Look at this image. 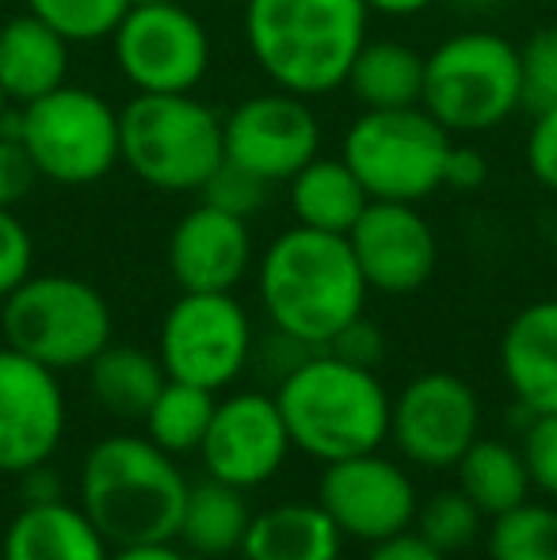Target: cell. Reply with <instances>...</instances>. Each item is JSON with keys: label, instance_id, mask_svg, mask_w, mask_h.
<instances>
[{"label": "cell", "instance_id": "obj_1", "mask_svg": "<svg viewBox=\"0 0 557 560\" xmlns=\"http://www.w3.org/2000/svg\"><path fill=\"white\" fill-rule=\"evenodd\" d=\"M256 294L271 328L328 347L351 320L363 317L371 287L348 236L290 225L256 264Z\"/></svg>", "mask_w": 557, "mask_h": 560}, {"label": "cell", "instance_id": "obj_2", "mask_svg": "<svg viewBox=\"0 0 557 560\" xmlns=\"http://www.w3.org/2000/svg\"><path fill=\"white\" fill-rule=\"evenodd\" d=\"M187 492L192 485L176 457L130 431L92 443L77 472V503L112 549L176 541Z\"/></svg>", "mask_w": 557, "mask_h": 560}, {"label": "cell", "instance_id": "obj_3", "mask_svg": "<svg viewBox=\"0 0 557 560\" xmlns=\"http://www.w3.org/2000/svg\"><path fill=\"white\" fill-rule=\"evenodd\" d=\"M371 27L363 0H245V46L276 89L317 100L348 81Z\"/></svg>", "mask_w": 557, "mask_h": 560}, {"label": "cell", "instance_id": "obj_4", "mask_svg": "<svg viewBox=\"0 0 557 560\" xmlns=\"http://www.w3.org/2000/svg\"><path fill=\"white\" fill-rule=\"evenodd\" d=\"M276 405L298 454L328 465L371 454L390 439V393L379 374L340 359L328 347L276 385Z\"/></svg>", "mask_w": 557, "mask_h": 560}, {"label": "cell", "instance_id": "obj_5", "mask_svg": "<svg viewBox=\"0 0 557 560\" xmlns=\"http://www.w3.org/2000/svg\"><path fill=\"white\" fill-rule=\"evenodd\" d=\"M420 107L454 138L500 130L523 107L520 46L497 31H462L423 54Z\"/></svg>", "mask_w": 557, "mask_h": 560}, {"label": "cell", "instance_id": "obj_6", "mask_svg": "<svg viewBox=\"0 0 557 560\" xmlns=\"http://www.w3.org/2000/svg\"><path fill=\"white\" fill-rule=\"evenodd\" d=\"M123 164L161 195L199 191L225 161L222 115L195 92H135L119 112Z\"/></svg>", "mask_w": 557, "mask_h": 560}, {"label": "cell", "instance_id": "obj_7", "mask_svg": "<svg viewBox=\"0 0 557 560\" xmlns=\"http://www.w3.org/2000/svg\"><path fill=\"white\" fill-rule=\"evenodd\" d=\"M0 126L23 141L38 179L58 187H92L123 164L119 107L81 84H61L31 100Z\"/></svg>", "mask_w": 557, "mask_h": 560}, {"label": "cell", "instance_id": "obj_8", "mask_svg": "<svg viewBox=\"0 0 557 560\" xmlns=\"http://www.w3.org/2000/svg\"><path fill=\"white\" fill-rule=\"evenodd\" d=\"M4 343L27 359L61 370H84L115 332L107 298L77 275H31L0 302Z\"/></svg>", "mask_w": 557, "mask_h": 560}, {"label": "cell", "instance_id": "obj_9", "mask_svg": "<svg viewBox=\"0 0 557 560\" xmlns=\"http://www.w3.org/2000/svg\"><path fill=\"white\" fill-rule=\"evenodd\" d=\"M454 133L423 107L363 112L344 133L340 156L371 199L423 202L443 187V164Z\"/></svg>", "mask_w": 557, "mask_h": 560}, {"label": "cell", "instance_id": "obj_10", "mask_svg": "<svg viewBox=\"0 0 557 560\" xmlns=\"http://www.w3.org/2000/svg\"><path fill=\"white\" fill-rule=\"evenodd\" d=\"M256 332L233 294L179 290L156 332V359L172 382L222 393L253 362Z\"/></svg>", "mask_w": 557, "mask_h": 560}, {"label": "cell", "instance_id": "obj_11", "mask_svg": "<svg viewBox=\"0 0 557 560\" xmlns=\"http://www.w3.org/2000/svg\"><path fill=\"white\" fill-rule=\"evenodd\" d=\"M112 58L135 92H195L210 73L214 43L207 23L179 0L130 4L112 35Z\"/></svg>", "mask_w": 557, "mask_h": 560}, {"label": "cell", "instance_id": "obj_12", "mask_svg": "<svg viewBox=\"0 0 557 560\" xmlns=\"http://www.w3.org/2000/svg\"><path fill=\"white\" fill-rule=\"evenodd\" d=\"M390 439L420 469H454L481 439V400L451 370L417 374L390 405Z\"/></svg>", "mask_w": 557, "mask_h": 560}, {"label": "cell", "instance_id": "obj_13", "mask_svg": "<svg viewBox=\"0 0 557 560\" xmlns=\"http://www.w3.org/2000/svg\"><path fill=\"white\" fill-rule=\"evenodd\" d=\"M317 503L340 526L344 538L374 546L413 530L420 492L394 457L371 450V454L328 462L317 480Z\"/></svg>", "mask_w": 557, "mask_h": 560}, {"label": "cell", "instance_id": "obj_14", "mask_svg": "<svg viewBox=\"0 0 557 560\" xmlns=\"http://www.w3.org/2000/svg\"><path fill=\"white\" fill-rule=\"evenodd\" d=\"M222 145L225 161L268 184H287L321 153V118L305 96L282 89L256 92L222 115Z\"/></svg>", "mask_w": 557, "mask_h": 560}, {"label": "cell", "instance_id": "obj_15", "mask_svg": "<svg viewBox=\"0 0 557 560\" xmlns=\"http://www.w3.org/2000/svg\"><path fill=\"white\" fill-rule=\"evenodd\" d=\"M290 450L294 443L276 405V393L241 389L218 397L207 439L199 446V462L207 477L253 492L287 465Z\"/></svg>", "mask_w": 557, "mask_h": 560}, {"label": "cell", "instance_id": "obj_16", "mask_svg": "<svg viewBox=\"0 0 557 560\" xmlns=\"http://www.w3.org/2000/svg\"><path fill=\"white\" fill-rule=\"evenodd\" d=\"M66 439L58 374L15 347H0V472L20 477L50 462Z\"/></svg>", "mask_w": 557, "mask_h": 560}, {"label": "cell", "instance_id": "obj_17", "mask_svg": "<svg viewBox=\"0 0 557 560\" xmlns=\"http://www.w3.org/2000/svg\"><path fill=\"white\" fill-rule=\"evenodd\" d=\"M348 244L367 287L390 298L417 294L439 264V236L417 202L371 199L351 225Z\"/></svg>", "mask_w": 557, "mask_h": 560}, {"label": "cell", "instance_id": "obj_18", "mask_svg": "<svg viewBox=\"0 0 557 560\" xmlns=\"http://www.w3.org/2000/svg\"><path fill=\"white\" fill-rule=\"evenodd\" d=\"M256 264L248 218L225 214L199 199L169 236V271L179 290L233 294Z\"/></svg>", "mask_w": 557, "mask_h": 560}, {"label": "cell", "instance_id": "obj_19", "mask_svg": "<svg viewBox=\"0 0 557 560\" xmlns=\"http://www.w3.org/2000/svg\"><path fill=\"white\" fill-rule=\"evenodd\" d=\"M500 370L515 405L527 412H557V298L531 302L500 336Z\"/></svg>", "mask_w": 557, "mask_h": 560}, {"label": "cell", "instance_id": "obj_20", "mask_svg": "<svg viewBox=\"0 0 557 560\" xmlns=\"http://www.w3.org/2000/svg\"><path fill=\"white\" fill-rule=\"evenodd\" d=\"M112 546L81 503H23L0 538V560H107Z\"/></svg>", "mask_w": 557, "mask_h": 560}, {"label": "cell", "instance_id": "obj_21", "mask_svg": "<svg viewBox=\"0 0 557 560\" xmlns=\"http://www.w3.org/2000/svg\"><path fill=\"white\" fill-rule=\"evenodd\" d=\"M73 46L38 15L20 12L0 23V81L12 104H31L46 92L69 84Z\"/></svg>", "mask_w": 557, "mask_h": 560}, {"label": "cell", "instance_id": "obj_22", "mask_svg": "<svg viewBox=\"0 0 557 560\" xmlns=\"http://www.w3.org/2000/svg\"><path fill=\"white\" fill-rule=\"evenodd\" d=\"M344 534L317 500H287L256 511L248 523L245 560H340Z\"/></svg>", "mask_w": 557, "mask_h": 560}, {"label": "cell", "instance_id": "obj_23", "mask_svg": "<svg viewBox=\"0 0 557 560\" xmlns=\"http://www.w3.org/2000/svg\"><path fill=\"white\" fill-rule=\"evenodd\" d=\"M287 199L294 225H310L321 233H340L348 236L359 214L367 210L371 195L359 184V176L348 168L344 156H313L305 168H298L287 179Z\"/></svg>", "mask_w": 557, "mask_h": 560}, {"label": "cell", "instance_id": "obj_24", "mask_svg": "<svg viewBox=\"0 0 557 560\" xmlns=\"http://www.w3.org/2000/svg\"><path fill=\"white\" fill-rule=\"evenodd\" d=\"M344 89L363 112L417 107L423 96V54L402 38H367L351 61Z\"/></svg>", "mask_w": 557, "mask_h": 560}, {"label": "cell", "instance_id": "obj_25", "mask_svg": "<svg viewBox=\"0 0 557 560\" xmlns=\"http://www.w3.org/2000/svg\"><path fill=\"white\" fill-rule=\"evenodd\" d=\"M84 370H89L92 400L115 420L135 423L146 420L149 405L169 382L156 351H146V347L135 343H107Z\"/></svg>", "mask_w": 557, "mask_h": 560}, {"label": "cell", "instance_id": "obj_26", "mask_svg": "<svg viewBox=\"0 0 557 560\" xmlns=\"http://www.w3.org/2000/svg\"><path fill=\"white\" fill-rule=\"evenodd\" d=\"M256 511L248 508L245 488H233L225 480H199L187 492V508L179 518V546L195 557H230L241 553L245 546L248 523H253Z\"/></svg>", "mask_w": 557, "mask_h": 560}, {"label": "cell", "instance_id": "obj_27", "mask_svg": "<svg viewBox=\"0 0 557 560\" xmlns=\"http://www.w3.org/2000/svg\"><path fill=\"white\" fill-rule=\"evenodd\" d=\"M454 472H459V488L477 503L485 518L504 515L531 495V477L520 446L504 439H477L454 465Z\"/></svg>", "mask_w": 557, "mask_h": 560}, {"label": "cell", "instance_id": "obj_28", "mask_svg": "<svg viewBox=\"0 0 557 560\" xmlns=\"http://www.w3.org/2000/svg\"><path fill=\"white\" fill-rule=\"evenodd\" d=\"M218 393L202 389V385H187V382H164V389L156 393V400L149 405L146 420V439L156 443L164 454L184 457V454H199L202 439H207L210 416H214Z\"/></svg>", "mask_w": 557, "mask_h": 560}, {"label": "cell", "instance_id": "obj_29", "mask_svg": "<svg viewBox=\"0 0 557 560\" xmlns=\"http://www.w3.org/2000/svg\"><path fill=\"white\" fill-rule=\"evenodd\" d=\"M489 560H557V508L523 500L520 508L489 518Z\"/></svg>", "mask_w": 557, "mask_h": 560}, {"label": "cell", "instance_id": "obj_30", "mask_svg": "<svg viewBox=\"0 0 557 560\" xmlns=\"http://www.w3.org/2000/svg\"><path fill=\"white\" fill-rule=\"evenodd\" d=\"M413 530L423 541L439 549V553H462L485 534V515L477 511V503L469 500L462 488H443V492H431L428 500H420L417 523Z\"/></svg>", "mask_w": 557, "mask_h": 560}, {"label": "cell", "instance_id": "obj_31", "mask_svg": "<svg viewBox=\"0 0 557 560\" xmlns=\"http://www.w3.org/2000/svg\"><path fill=\"white\" fill-rule=\"evenodd\" d=\"M31 15L50 23L69 46L112 43L115 27L130 12V0H23Z\"/></svg>", "mask_w": 557, "mask_h": 560}, {"label": "cell", "instance_id": "obj_32", "mask_svg": "<svg viewBox=\"0 0 557 560\" xmlns=\"http://www.w3.org/2000/svg\"><path fill=\"white\" fill-rule=\"evenodd\" d=\"M520 66H523V107L538 112V107L557 104V23H543L527 35L520 46Z\"/></svg>", "mask_w": 557, "mask_h": 560}, {"label": "cell", "instance_id": "obj_33", "mask_svg": "<svg viewBox=\"0 0 557 560\" xmlns=\"http://www.w3.org/2000/svg\"><path fill=\"white\" fill-rule=\"evenodd\" d=\"M268 191H271L268 179H260L256 172L241 168V164H233V161H222L214 172H210L207 184L199 187V199L218 210H225V214L253 218L256 210H264Z\"/></svg>", "mask_w": 557, "mask_h": 560}, {"label": "cell", "instance_id": "obj_34", "mask_svg": "<svg viewBox=\"0 0 557 560\" xmlns=\"http://www.w3.org/2000/svg\"><path fill=\"white\" fill-rule=\"evenodd\" d=\"M520 454L527 465L531 488H538L543 495L557 500V412L531 416L523 423Z\"/></svg>", "mask_w": 557, "mask_h": 560}, {"label": "cell", "instance_id": "obj_35", "mask_svg": "<svg viewBox=\"0 0 557 560\" xmlns=\"http://www.w3.org/2000/svg\"><path fill=\"white\" fill-rule=\"evenodd\" d=\"M31 275H35V236L15 218V210L0 207V302Z\"/></svg>", "mask_w": 557, "mask_h": 560}, {"label": "cell", "instance_id": "obj_36", "mask_svg": "<svg viewBox=\"0 0 557 560\" xmlns=\"http://www.w3.org/2000/svg\"><path fill=\"white\" fill-rule=\"evenodd\" d=\"M523 156H527V172L535 176V184L557 195V104L538 107L531 118Z\"/></svg>", "mask_w": 557, "mask_h": 560}, {"label": "cell", "instance_id": "obj_37", "mask_svg": "<svg viewBox=\"0 0 557 560\" xmlns=\"http://www.w3.org/2000/svg\"><path fill=\"white\" fill-rule=\"evenodd\" d=\"M35 179H38V172H35V164H31L23 141L15 138L8 126H0V207H8V210L20 207L31 195V187H35Z\"/></svg>", "mask_w": 557, "mask_h": 560}, {"label": "cell", "instance_id": "obj_38", "mask_svg": "<svg viewBox=\"0 0 557 560\" xmlns=\"http://www.w3.org/2000/svg\"><path fill=\"white\" fill-rule=\"evenodd\" d=\"M317 351H321V347H313V343H305V339L282 332V328H271V332L253 347V362L260 366V374L268 377L271 385H279L282 377H290L305 359H310V354H317Z\"/></svg>", "mask_w": 557, "mask_h": 560}, {"label": "cell", "instance_id": "obj_39", "mask_svg": "<svg viewBox=\"0 0 557 560\" xmlns=\"http://www.w3.org/2000/svg\"><path fill=\"white\" fill-rule=\"evenodd\" d=\"M328 351L340 354V359H348V362H356V366L374 370L382 359H386V336H382V328L374 325V320L356 317L340 336L333 339V343H328Z\"/></svg>", "mask_w": 557, "mask_h": 560}, {"label": "cell", "instance_id": "obj_40", "mask_svg": "<svg viewBox=\"0 0 557 560\" xmlns=\"http://www.w3.org/2000/svg\"><path fill=\"white\" fill-rule=\"evenodd\" d=\"M485 179H489V161H485L481 149L469 145V141H454L443 164V187L469 195V191H481Z\"/></svg>", "mask_w": 557, "mask_h": 560}, {"label": "cell", "instance_id": "obj_41", "mask_svg": "<svg viewBox=\"0 0 557 560\" xmlns=\"http://www.w3.org/2000/svg\"><path fill=\"white\" fill-rule=\"evenodd\" d=\"M367 560H446V553H439V549L431 546V541H423L417 530H405L386 541L367 546Z\"/></svg>", "mask_w": 557, "mask_h": 560}, {"label": "cell", "instance_id": "obj_42", "mask_svg": "<svg viewBox=\"0 0 557 560\" xmlns=\"http://www.w3.org/2000/svg\"><path fill=\"white\" fill-rule=\"evenodd\" d=\"M54 500H66V495H61V480L50 469V462L20 472V503H54Z\"/></svg>", "mask_w": 557, "mask_h": 560}, {"label": "cell", "instance_id": "obj_43", "mask_svg": "<svg viewBox=\"0 0 557 560\" xmlns=\"http://www.w3.org/2000/svg\"><path fill=\"white\" fill-rule=\"evenodd\" d=\"M107 560H192L176 541H141V546H119Z\"/></svg>", "mask_w": 557, "mask_h": 560}, {"label": "cell", "instance_id": "obj_44", "mask_svg": "<svg viewBox=\"0 0 557 560\" xmlns=\"http://www.w3.org/2000/svg\"><path fill=\"white\" fill-rule=\"evenodd\" d=\"M371 15H386V20H413L423 15L428 8H436L439 0H363Z\"/></svg>", "mask_w": 557, "mask_h": 560}, {"label": "cell", "instance_id": "obj_45", "mask_svg": "<svg viewBox=\"0 0 557 560\" xmlns=\"http://www.w3.org/2000/svg\"><path fill=\"white\" fill-rule=\"evenodd\" d=\"M459 8H469V12H492V8H500L504 0H454Z\"/></svg>", "mask_w": 557, "mask_h": 560}, {"label": "cell", "instance_id": "obj_46", "mask_svg": "<svg viewBox=\"0 0 557 560\" xmlns=\"http://www.w3.org/2000/svg\"><path fill=\"white\" fill-rule=\"evenodd\" d=\"M12 115V96H8V89H4V81H0V122Z\"/></svg>", "mask_w": 557, "mask_h": 560}, {"label": "cell", "instance_id": "obj_47", "mask_svg": "<svg viewBox=\"0 0 557 560\" xmlns=\"http://www.w3.org/2000/svg\"><path fill=\"white\" fill-rule=\"evenodd\" d=\"M130 4H164V0H130Z\"/></svg>", "mask_w": 557, "mask_h": 560}, {"label": "cell", "instance_id": "obj_48", "mask_svg": "<svg viewBox=\"0 0 557 560\" xmlns=\"http://www.w3.org/2000/svg\"><path fill=\"white\" fill-rule=\"evenodd\" d=\"M218 4H245V0H218Z\"/></svg>", "mask_w": 557, "mask_h": 560}]
</instances>
